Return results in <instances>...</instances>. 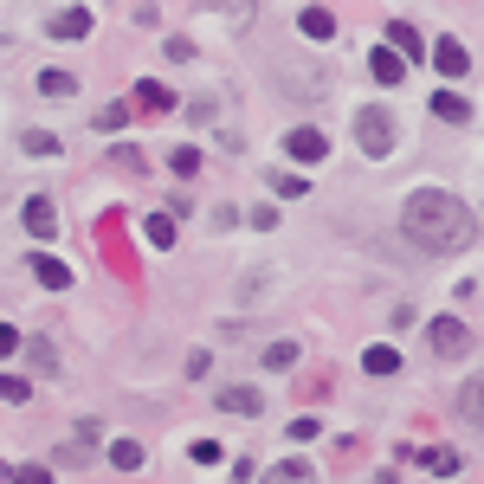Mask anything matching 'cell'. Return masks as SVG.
<instances>
[{
  "instance_id": "obj_24",
  "label": "cell",
  "mask_w": 484,
  "mask_h": 484,
  "mask_svg": "<svg viewBox=\"0 0 484 484\" xmlns=\"http://www.w3.org/2000/svg\"><path fill=\"white\" fill-rule=\"evenodd\" d=\"M271 187H278V200H304V194H310L304 175H271Z\"/></svg>"
},
{
  "instance_id": "obj_30",
  "label": "cell",
  "mask_w": 484,
  "mask_h": 484,
  "mask_svg": "<svg viewBox=\"0 0 484 484\" xmlns=\"http://www.w3.org/2000/svg\"><path fill=\"white\" fill-rule=\"evenodd\" d=\"M187 459H194V465H220V439H194Z\"/></svg>"
},
{
  "instance_id": "obj_18",
  "label": "cell",
  "mask_w": 484,
  "mask_h": 484,
  "mask_svg": "<svg viewBox=\"0 0 484 484\" xmlns=\"http://www.w3.org/2000/svg\"><path fill=\"white\" fill-rule=\"evenodd\" d=\"M143 239H149L156 252H168V246H175V220H168V214H149V220H143Z\"/></svg>"
},
{
  "instance_id": "obj_25",
  "label": "cell",
  "mask_w": 484,
  "mask_h": 484,
  "mask_svg": "<svg viewBox=\"0 0 484 484\" xmlns=\"http://www.w3.org/2000/svg\"><path fill=\"white\" fill-rule=\"evenodd\" d=\"M0 400H7V407H20V400H33V388H26L20 375H0Z\"/></svg>"
},
{
  "instance_id": "obj_1",
  "label": "cell",
  "mask_w": 484,
  "mask_h": 484,
  "mask_svg": "<svg viewBox=\"0 0 484 484\" xmlns=\"http://www.w3.org/2000/svg\"><path fill=\"white\" fill-rule=\"evenodd\" d=\"M400 233L420 246V252L446 258V252H465V246L478 239V214H471L459 194H446V187H413L407 207H400Z\"/></svg>"
},
{
  "instance_id": "obj_29",
  "label": "cell",
  "mask_w": 484,
  "mask_h": 484,
  "mask_svg": "<svg viewBox=\"0 0 484 484\" xmlns=\"http://www.w3.org/2000/svg\"><path fill=\"white\" fill-rule=\"evenodd\" d=\"M26 156H58V136H45V129H26Z\"/></svg>"
},
{
  "instance_id": "obj_3",
  "label": "cell",
  "mask_w": 484,
  "mask_h": 484,
  "mask_svg": "<svg viewBox=\"0 0 484 484\" xmlns=\"http://www.w3.org/2000/svg\"><path fill=\"white\" fill-rule=\"evenodd\" d=\"M427 342H433L439 362H459V356L471 349V329H465L459 317H433V323H427Z\"/></svg>"
},
{
  "instance_id": "obj_16",
  "label": "cell",
  "mask_w": 484,
  "mask_h": 484,
  "mask_svg": "<svg viewBox=\"0 0 484 484\" xmlns=\"http://www.w3.org/2000/svg\"><path fill=\"white\" fill-rule=\"evenodd\" d=\"M200 7H207V14H220V20H233V26H252V14H258L252 0H200Z\"/></svg>"
},
{
  "instance_id": "obj_26",
  "label": "cell",
  "mask_w": 484,
  "mask_h": 484,
  "mask_svg": "<svg viewBox=\"0 0 484 484\" xmlns=\"http://www.w3.org/2000/svg\"><path fill=\"white\" fill-rule=\"evenodd\" d=\"M271 478H285V484H297V478H310V459H278V465H271Z\"/></svg>"
},
{
  "instance_id": "obj_12",
  "label": "cell",
  "mask_w": 484,
  "mask_h": 484,
  "mask_svg": "<svg viewBox=\"0 0 484 484\" xmlns=\"http://www.w3.org/2000/svg\"><path fill=\"white\" fill-rule=\"evenodd\" d=\"M33 278H39L45 291H72V265H58L52 252H39V258H33Z\"/></svg>"
},
{
  "instance_id": "obj_32",
  "label": "cell",
  "mask_w": 484,
  "mask_h": 484,
  "mask_svg": "<svg viewBox=\"0 0 484 484\" xmlns=\"http://www.w3.org/2000/svg\"><path fill=\"white\" fill-rule=\"evenodd\" d=\"M291 439L304 446V439H317V413H304V420H291Z\"/></svg>"
},
{
  "instance_id": "obj_22",
  "label": "cell",
  "mask_w": 484,
  "mask_h": 484,
  "mask_svg": "<svg viewBox=\"0 0 484 484\" xmlns=\"http://www.w3.org/2000/svg\"><path fill=\"white\" fill-rule=\"evenodd\" d=\"M168 168H175L181 181H194V175H200V149H194V143H181V149L168 156Z\"/></svg>"
},
{
  "instance_id": "obj_4",
  "label": "cell",
  "mask_w": 484,
  "mask_h": 484,
  "mask_svg": "<svg viewBox=\"0 0 484 484\" xmlns=\"http://www.w3.org/2000/svg\"><path fill=\"white\" fill-rule=\"evenodd\" d=\"M459 420H465L471 433H484V368H478V375L459 388Z\"/></svg>"
},
{
  "instance_id": "obj_7",
  "label": "cell",
  "mask_w": 484,
  "mask_h": 484,
  "mask_svg": "<svg viewBox=\"0 0 484 484\" xmlns=\"http://www.w3.org/2000/svg\"><path fill=\"white\" fill-rule=\"evenodd\" d=\"M368 72H375V85H400V78H407V58H400L394 45H375V52H368Z\"/></svg>"
},
{
  "instance_id": "obj_15",
  "label": "cell",
  "mask_w": 484,
  "mask_h": 484,
  "mask_svg": "<svg viewBox=\"0 0 484 484\" xmlns=\"http://www.w3.org/2000/svg\"><path fill=\"white\" fill-rule=\"evenodd\" d=\"M20 349L33 356V368H39V375H58V349H52V336H26Z\"/></svg>"
},
{
  "instance_id": "obj_11",
  "label": "cell",
  "mask_w": 484,
  "mask_h": 484,
  "mask_svg": "<svg viewBox=\"0 0 484 484\" xmlns=\"http://www.w3.org/2000/svg\"><path fill=\"white\" fill-rule=\"evenodd\" d=\"M433 65H439L446 78H465V72H471V52H465L459 39H439V45H433Z\"/></svg>"
},
{
  "instance_id": "obj_8",
  "label": "cell",
  "mask_w": 484,
  "mask_h": 484,
  "mask_svg": "<svg viewBox=\"0 0 484 484\" xmlns=\"http://www.w3.org/2000/svg\"><path fill=\"white\" fill-rule=\"evenodd\" d=\"M45 33H52V39H85V33H91V7H58Z\"/></svg>"
},
{
  "instance_id": "obj_19",
  "label": "cell",
  "mask_w": 484,
  "mask_h": 484,
  "mask_svg": "<svg viewBox=\"0 0 484 484\" xmlns=\"http://www.w3.org/2000/svg\"><path fill=\"white\" fill-rule=\"evenodd\" d=\"M110 465L116 471H143V439H116L110 446Z\"/></svg>"
},
{
  "instance_id": "obj_31",
  "label": "cell",
  "mask_w": 484,
  "mask_h": 484,
  "mask_svg": "<svg viewBox=\"0 0 484 484\" xmlns=\"http://www.w3.org/2000/svg\"><path fill=\"white\" fill-rule=\"evenodd\" d=\"M20 342H26L20 329H7V323H0V362H7V356H20Z\"/></svg>"
},
{
  "instance_id": "obj_17",
  "label": "cell",
  "mask_w": 484,
  "mask_h": 484,
  "mask_svg": "<svg viewBox=\"0 0 484 484\" xmlns=\"http://www.w3.org/2000/svg\"><path fill=\"white\" fill-rule=\"evenodd\" d=\"M297 33H304V39H329V33H336L329 7H304V14H297Z\"/></svg>"
},
{
  "instance_id": "obj_28",
  "label": "cell",
  "mask_w": 484,
  "mask_h": 484,
  "mask_svg": "<svg viewBox=\"0 0 484 484\" xmlns=\"http://www.w3.org/2000/svg\"><path fill=\"white\" fill-rule=\"evenodd\" d=\"M123 123H129V104H104V110H97V136H104V129H123Z\"/></svg>"
},
{
  "instance_id": "obj_5",
  "label": "cell",
  "mask_w": 484,
  "mask_h": 484,
  "mask_svg": "<svg viewBox=\"0 0 484 484\" xmlns=\"http://www.w3.org/2000/svg\"><path fill=\"white\" fill-rule=\"evenodd\" d=\"M214 400H220V413H239V420H258L265 413V394H252V388H220Z\"/></svg>"
},
{
  "instance_id": "obj_6",
  "label": "cell",
  "mask_w": 484,
  "mask_h": 484,
  "mask_svg": "<svg viewBox=\"0 0 484 484\" xmlns=\"http://www.w3.org/2000/svg\"><path fill=\"white\" fill-rule=\"evenodd\" d=\"M285 149H291L297 162H323V156H329V136H323V129H291Z\"/></svg>"
},
{
  "instance_id": "obj_9",
  "label": "cell",
  "mask_w": 484,
  "mask_h": 484,
  "mask_svg": "<svg viewBox=\"0 0 484 484\" xmlns=\"http://www.w3.org/2000/svg\"><path fill=\"white\" fill-rule=\"evenodd\" d=\"M26 233H33V239H52V233H58V207H52L45 194L26 200Z\"/></svg>"
},
{
  "instance_id": "obj_14",
  "label": "cell",
  "mask_w": 484,
  "mask_h": 484,
  "mask_svg": "<svg viewBox=\"0 0 484 484\" xmlns=\"http://www.w3.org/2000/svg\"><path fill=\"white\" fill-rule=\"evenodd\" d=\"M136 110H156L162 116V110H175V91L156 85V78H143V85H136Z\"/></svg>"
},
{
  "instance_id": "obj_13",
  "label": "cell",
  "mask_w": 484,
  "mask_h": 484,
  "mask_svg": "<svg viewBox=\"0 0 484 484\" xmlns=\"http://www.w3.org/2000/svg\"><path fill=\"white\" fill-rule=\"evenodd\" d=\"M433 116H439V123H471V97H465V91H439V97H433Z\"/></svg>"
},
{
  "instance_id": "obj_2",
  "label": "cell",
  "mask_w": 484,
  "mask_h": 484,
  "mask_svg": "<svg viewBox=\"0 0 484 484\" xmlns=\"http://www.w3.org/2000/svg\"><path fill=\"white\" fill-rule=\"evenodd\" d=\"M356 143H362V156H394V116L381 110V104H362L356 110Z\"/></svg>"
},
{
  "instance_id": "obj_27",
  "label": "cell",
  "mask_w": 484,
  "mask_h": 484,
  "mask_svg": "<svg viewBox=\"0 0 484 484\" xmlns=\"http://www.w3.org/2000/svg\"><path fill=\"white\" fill-rule=\"evenodd\" d=\"M297 362V342H271L265 349V368H291Z\"/></svg>"
},
{
  "instance_id": "obj_20",
  "label": "cell",
  "mask_w": 484,
  "mask_h": 484,
  "mask_svg": "<svg viewBox=\"0 0 484 484\" xmlns=\"http://www.w3.org/2000/svg\"><path fill=\"white\" fill-rule=\"evenodd\" d=\"M362 368H368V375H394V368H400V349H388V342H375V349L362 356Z\"/></svg>"
},
{
  "instance_id": "obj_10",
  "label": "cell",
  "mask_w": 484,
  "mask_h": 484,
  "mask_svg": "<svg viewBox=\"0 0 484 484\" xmlns=\"http://www.w3.org/2000/svg\"><path fill=\"white\" fill-rule=\"evenodd\" d=\"M388 45H394V52L407 58V65H420V58H427V39H420V33H413L407 20H394V26H388Z\"/></svg>"
},
{
  "instance_id": "obj_21",
  "label": "cell",
  "mask_w": 484,
  "mask_h": 484,
  "mask_svg": "<svg viewBox=\"0 0 484 484\" xmlns=\"http://www.w3.org/2000/svg\"><path fill=\"white\" fill-rule=\"evenodd\" d=\"M420 465H427V471H439V478H452V471H459L465 459H459L452 446H433V452H420Z\"/></svg>"
},
{
  "instance_id": "obj_23",
  "label": "cell",
  "mask_w": 484,
  "mask_h": 484,
  "mask_svg": "<svg viewBox=\"0 0 484 484\" xmlns=\"http://www.w3.org/2000/svg\"><path fill=\"white\" fill-rule=\"evenodd\" d=\"M39 91H45V97H72L78 78H72V72H39Z\"/></svg>"
}]
</instances>
